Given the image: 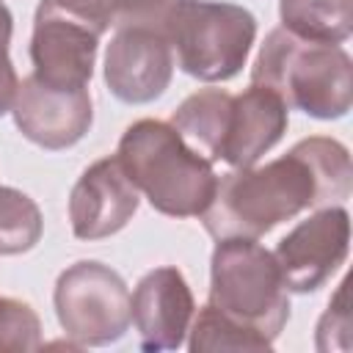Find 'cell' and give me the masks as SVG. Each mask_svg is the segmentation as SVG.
<instances>
[{
    "label": "cell",
    "instance_id": "cell-14",
    "mask_svg": "<svg viewBox=\"0 0 353 353\" xmlns=\"http://www.w3.org/2000/svg\"><path fill=\"white\" fill-rule=\"evenodd\" d=\"M232 97L223 88H201L182 99V105L171 113V127L182 135V141L201 154L210 163L221 160V146L229 124V110H232Z\"/></svg>",
    "mask_w": 353,
    "mask_h": 353
},
{
    "label": "cell",
    "instance_id": "cell-17",
    "mask_svg": "<svg viewBox=\"0 0 353 353\" xmlns=\"http://www.w3.org/2000/svg\"><path fill=\"white\" fill-rule=\"evenodd\" d=\"M44 232V218L39 204L17 190L0 185V254L14 256L30 251Z\"/></svg>",
    "mask_w": 353,
    "mask_h": 353
},
{
    "label": "cell",
    "instance_id": "cell-3",
    "mask_svg": "<svg viewBox=\"0 0 353 353\" xmlns=\"http://www.w3.org/2000/svg\"><path fill=\"white\" fill-rule=\"evenodd\" d=\"M251 83L276 91L287 108L312 119H342L353 105V61L339 44L303 41L284 28L268 33Z\"/></svg>",
    "mask_w": 353,
    "mask_h": 353
},
{
    "label": "cell",
    "instance_id": "cell-8",
    "mask_svg": "<svg viewBox=\"0 0 353 353\" xmlns=\"http://www.w3.org/2000/svg\"><path fill=\"white\" fill-rule=\"evenodd\" d=\"M174 77V50L163 30L116 28L105 52V85L127 105H146L165 94Z\"/></svg>",
    "mask_w": 353,
    "mask_h": 353
},
{
    "label": "cell",
    "instance_id": "cell-13",
    "mask_svg": "<svg viewBox=\"0 0 353 353\" xmlns=\"http://www.w3.org/2000/svg\"><path fill=\"white\" fill-rule=\"evenodd\" d=\"M287 124L290 108L284 99L276 91L251 83L243 94L232 97L221 160L232 168L256 165V160L284 138Z\"/></svg>",
    "mask_w": 353,
    "mask_h": 353
},
{
    "label": "cell",
    "instance_id": "cell-1",
    "mask_svg": "<svg viewBox=\"0 0 353 353\" xmlns=\"http://www.w3.org/2000/svg\"><path fill=\"white\" fill-rule=\"evenodd\" d=\"M350 188L353 165L347 146L336 138L312 135L265 165L234 168L218 176L215 193L199 218L215 240H256L303 210L347 199Z\"/></svg>",
    "mask_w": 353,
    "mask_h": 353
},
{
    "label": "cell",
    "instance_id": "cell-15",
    "mask_svg": "<svg viewBox=\"0 0 353 353\" xmlns=\"http://www.w3.org/2000/svg\"><path fill=\"white\" fill-rule=\"evenodd\" d=\"M281 28L303 41L345 44L353 33V0H279Z\"/></svg>",
    "mask_w": 353,
    "mask_h": 353
},
{
    "label": "cell",
    "instance_id": "cell-5",
    "mask_svg": "<svg viewBox=\"0 0 353 353\" xmlns=\"http://www.w3.org/2000/svg\"><path fill=\"white\" fill-rule=\"evenodd\" d=\"M165 36L185 74L223 83L243 72L256 39V17L234 3L179 0L165 22Z\"/></svg>",
    "mask_w": 353,
    "mask_h": 353
},
{
    "label": "cell",
    "instance_id": "cell-7",
    "mask_svg": "<svg viewBox=\"0 0 353 353\" xmlns=\"http://www.w3.org/2000/svg\"><path fill=\"white\" fill-rule=\"evenodd\" d=\"M350 248V215L339 204L317 207L306 221L287 232L273 256L281 281L290 292L320 290L347 259Z\"/></svg>",
    "mask_w": 353,
    "mask_h": 353
},
{
    "label": "cell",
    "instance_id": "cell-19",
    "mask_svg": "<svg viewBox=\"0 0 353 353\" xmlns=\"http://www.w3.org/2000/svg\"><path fill=\"white\" fill-rule=\"evenodd\" d=\"M179 0H110L113 28H152L165 33V22Z\"/></svg>",
    "mask_w": 353,
    "mask_h": 353
},
{
    "label": "cell",
    "instance_id": "cell-11",
    "mask_svg": "<svg viewBox=\"0 0 353 353\" xmlns=\"http://www.w3.org/2000/svg\"><path fill=\"white\" fill-rule=\"evenodd\" d=\"M99 39L102 36H97L91 28L69 17L36 8L30 36L33 77L61 91L88 88Z\"/></svg>",
    "mask_w": 353,
    "mask_h": 353
},
{
    "label": "cell",
    "instance_id": "cell-18",
    "mask_svg": "<svg viewBox=\"0 0 353 353\" xmlns=\"http://www.w3.org/2000/svg\"><path fill=\"white\" fill-rule=\"evenodd\" d=\"M41 345V320L30 303L0 295V350H36Z\"/></svg>",
    "mask_w": 353,
    "mask_h": 353
},
{
    "label": "cell",
    "instance_id": "cell-22",
    "mask_svg": "<svg viewBox=\"0 0 353 353\" xmlns=\"http://www.w3.org/2000/svg\"><path fill=\"white\" fill-rule=\"evenodd\" d=\"M11 33H14V17L8 11V6L0 0V105L14 94L19 77L17 69L8 58V44H11Z\"/></svg>",
    "mask_w": 353,
    "mask_h": 353
},
{
    "label": "cell",
    "instance_id": "cell-21",
    "mask_svg": "<svg viewBox=\"0 0 353 353\" xmlns=\"http://www.w3.org/2000/svg\"><path fill=\"white\" fill-rule=\"evenodd\" d=\"M347 331H350V314H347V281L339 284L336 295L328 301V309L325 314L320 317L317 323V350H334V336H339V347L347 350L350 339H347Z\"/></svg>",
    "mask_w": 353,
    "mask_h": 353
},
{
    "label": "cell",
    "instance_id": "cell-20",
    "mask_svg": "<svg viewBox=\"0 0 353 353\" xmlns=\"http://www.w3.org/2000/svg\"><path fill=\"white\" fill-rule=\"evenodd\" d=\"M41 11H52L61 17H69L85 28H91L97 36H105L113 28V8L110 0H41Z\"/></svg>",
    "mask_w": 353,
    "mask_h": 353
},
{
    "label": "cell",
    "instance_id": "cell-9",
    "mask_svg": "<svg viewBox=\"0 0 353 353\" xmlns=\"http://www.w3.org/2000/svg\"><path fill=\"white\" fill-rule=\"evenodd\" d=\"M11 116L17 130L41 149L58 152L74 146L94 121V102L88 88L61 91L28 74L14 97Z\"/></svg>",
    "mask_w": 353,
    "mask_h": 353
},
{
    "label": "cell",
    "instance_id": "cell-10",
    "mask_svg": "<svg viewBox=\"0 0 353 353\" xmlns=\"http://www.w3.org/2000/svg\"><path fill=\"white\" fill-rule=\"evenodd\" d=\"M141 193L119 157L91 163L72 188L69 221L77 240H102L121 232L138 212Z\"/></svg>",
    "mask_w": 353,
    "mask_h": 353
},
{
    "label": "cell",
    "instance_id": "cell-2",
    "mask_svg": "<svg viewBox=\"0 0 353 353\" xmlns=\"http://www.w3.org/2000/svg\"><path fill=\"white\" fill-rule=\"evenodd\" d=\"M116 157L138 193L171 218L201 215L218 185L212 163L196 154L182 135L160 119L132 121L119 141Z\"/></svg>",
    "mask_w": 353,
    "mask_h": 353
},
{
    "label": "cell",
    "instance_id": "cell-6",
    "mask_svg": "<svg viewBox=\"0 0 353 353\" xmlns=\"http://www.w3.org/2000/svg\"><path fill=\"white\" fill-rule=\"evenodd\" d=\"M52 306L63 334L80 347L119 342L130 328L127 281L97 259H80L58 276Z\"/></svg>",
    "mask_w": 353,
    "mask_h": 353
},
{
    "label": "cell",
    "instance_id": "cell-12",
    "mask_svg": "<svg viewBox=\"0 0 353 353\" xmlns=\"http://www.w3.org/2000/svg\"><path fill=\"white\" fill-rule=\"evenodd\" d=\"M196 314L193 292L182 270L163 265L149 270L130 295V320L143 350H176L185 345Z\"/></svg>",
    "mask_w": 353,
    "mask_h": 353
},
{
    "label": "cell",
    "instance_id": "cell-16",
    "mask_svg": "<svg viewBox=\"0 0 353 353\" xmlns=\"http://www.w3.org/2000/svg\"><path fill=\"white\" fill-rule=\"evenodd\" d=\"M190 353H212V350H270L273 342L259 336L256 331L229 320L215 306H201L196 320L188 328Z\"/></svg>",
    "mask_w": 353,
    "mask_h": 353
},
{
    "label": "cell",
    "instance_id": "cell-4",
    "mask_svg": "<svg viewBox=\"0 0 353 353\" xmlns=\"http://www.w3.org/2000/svg\"><path fill=\"white\" fill-rule=\"evenodd\" d=\"M210 306L273 342L290 320V298L273 251L254 237L218 240L210 259Z\"/></svg>",
    "mask_w": 353,
    "mask_h": 353
}]
</instances>
